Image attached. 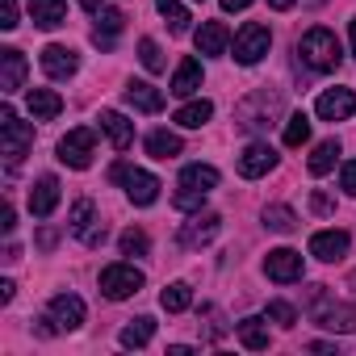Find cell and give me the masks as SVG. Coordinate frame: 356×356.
<instances>
[{"label":"cell","instance_id":"obj_1","mask_svg":"<svg viewBox=\"0 0 356 356\" xmlns=\"http://www.w3.org/2000/svg\"><path fill=\"white\" fill-rule=\"evenodd\" d=\"M298 55L306 59V67L310 72H335L339 67V38L327 30V26H314V30H306L302 34V42H298Z\"/></svg>","mask_w":356,"mask_h":356},{"label":"cell","instance_id":"obj_2","mask_svg":"<svg viewBox=\"0 0 356 356\" xmlns=\"http://www.w3.org/2000/svg\"><path fill=\"white\" fill-rule=\"evenodd\" d=\"M30 147H34V126H26V122L5 105V109H0V155H5L9 163H22Z\"/></svg>","mask_w":356,"mask_h":356},{"label":"cell","instance_id":"obj_3","mask_svg":"<svg viewBox=\"0 0 356 356\" xmlns=\"http://www.w3.org/2000/svg\"><path fill=\"white\" fill-rule=\"evenodd\" d=\"M310 310H314V323H318V327H327V331H339V335L356 331V310H352V306H343V302H335V298H327L323 289H314V293H310Z\"/></svg>","mask_w":356,"mask_h":356},{"label":"cell","instance_id":"obj_4","mask_svg":"<svg viewBox=\"0 0 356 356\" xmlns=\"http://www.w3.org/2000/svg\"><path fill=\"white\" fill-rule=\"evenodd\" d=\"M113 181L118 185H126V197L134 202V206H151L155 197H159V181H155V176L151 172H143V168H130V163H118L113 172Z\"/></svg>","mask_w":356,"mask_h":356},{"label":"cell","instance_id":"obj_5","mask_svg":"<svg viewBox=\"0 0 356 356\" xmlns=\"http://www.w3.org/2000/svg\"><path fill=\"white\" fill-rule=\"evenodd\" d=\"M138 289H143V273L134 264H109V268H101V293L109 302H126Z\"/></svg>","mask_w":356,"mask_h":356},{"label":"cell","instance_id":"obj_6","mask_svg":"<svg viewBox=\"0 0 356 356\" xmlns=\"http://www.w3.org/2000/svg\"><path fill=\"white\" fill-rule=\"evenodd\" d=\"M268 47H273V34H268V26H260V22H248V26L235 34V63L252 67V63H260V59L268 55Z\"/></svg>","mask_w":356,"mask_h":356},{"label":"cell","instance_id":"obj_7","mask_svg":"<svg viewBox=\"0 0 356 356\" xmlns=\"http://www.w3.org/2000/svg\"><path fill=\"white\" fill-rule=\"evenodd\" d=\"M92 151H97V134L88 126L80 130H67V138H59V159L67 168H88L92 163Z\"/></svg>","mask_w":356,"mask_h":356},{"label":"cell","instance_id":"obj_8","mask_svg":"<svg viewBox=\"0 0 356 356\" xmlns=\"http://www.w3.org/2000/svg\"><path fill=\"white\" fill-rule=\"evenodd\" d=\"M302 252H293V248H277V252H268L264 256V273H268V281H302Z\"/></svg>","mask_w":356,"mask_h":356},{"label":"cell","instance_id":"obj_9","mask_svg":"<svg viewBox=\"0 0 356 356\" xmlns=\"http://www.w3.org/2000/svg\"><path fill=\"white\" fill-rule=\"evenodd\" d=\"M314 109H318L323 122H343V118L356 113V92H352V88H327V92L314 101Z\"/></svg>","mask_w":356,"mask_h":356},{"label":"cell","instance_id":"obj_10","mask_svg":"<svg viewBox=\"0 0 356 356\" xmlns=\"http://www.w3.org/2000/svg\"><path fill=\"white\" fill-rule=\"evenodd\" d=\"M273 168H277V151L268 143H248L239 151V176H248V181H256V176H264Z\"/></svg>","mask_w":356,"mask_h":356},{"label":"cell","instance_id":"obj_11","mask_svg":"<svg viewBox=\"0 0 356 356\" xmlns=\"http://www.w3.org/2000/svg\"><path fill=\"white\" fill-rule=\"evenodd\" d=\"M47 318L55 323V331H76V327L84 323V302H80L76 293H55Z\"/></svg>","mask_w":356,"mask_h":356},{"label":"cell","instance_id":"obj_12","mask_svg":"<svg viewBox=\"0 0 356 356\" xmlns=\"http://www.w3.org/2000/svg\"><path fill=\"white\" fill-rule=\"evenodd\" d=\"M218 222H222V218L210 214V210H206V214H193V218L181 227V235H176V239H181L185 248H206V243L218 235Z\"/></svg>","mask_w":356,"mask_h":356},{"label":"cell","instance_id":"obj_13","mask_svg":"<svg viewBox=\"0 0 356 356\" xmlns=\"http://www.w3.org/2000/svg\"><path fill=\"white\" fill-rule=\"evenodd\" d=\"M348 231H318V235H310V256L314 260H327V264H335V260H343L348 256Z\"/></svg>","mask_w":356,"mask_h":356},{"label":"cell","instance_id":"obj_14","mask_svg":"<svg viewBox=\"0 0 356 356\" xmlns=\"http://www.w3.org/2000/svg\"><path fill=\"white\" fill-rule=\"evenodd\" d=\"M76 67H80V59H76L72 47L51 42V47L42 51V72H47L51 80H67V76H76Z\"/></svg>","mask_w":356,"mask_h":356},{"label":"cell","instance_id":"obj_15","mask_svg":"<svg viewBox=\"0 0 356 356\" xmlns=\"http://www.w3.org/2000/svg\"><path fill=\"white\" fill-rule=\"evenodd\" d=\"M55 206H59V181L55 176H38L34 189H30V214L47 218V214H55Z\"/></svg>","mask_w":356,"mask_h":356},{"label":"cell","instance_id":"obj_16","mask_svg":"<svg viewBox=\"0 0 356 356\" xmlns=\"http://www.w3.org/2000/svg\"><path fill=\"white\" fill-rule=\"evenodd\" d=\"M26 84V55L22 51H0V88L5 92H17Z\"/></svg>","mask_w":356,"mask_h":356},{"label":"cell","instance_id":"obj_17","mask_svg":"<svg viewBox=\"0 0 356 356\" xmlns=\"http://www.w3.org/2000/svg\"><path fill=\"white\" fill-rule=\"evenodd\" d=\"M126 105H134V109H143V113H159V109H163V92L151 88L147 80H130V84H126Z\"/></svg>","mask_w":356,"mask_h":356},{"label":"cell","instance_id":"obj_18","mask_svg":"<svg viewBox=\"0 0 356 356\" xmlns=\"http://www.w3.org/2000/svg\"><path fill=\"white\" fill-rule=\"evenodd\" d=\"M97 122H101V130L109 134V143H113L118 151H126V147L134 143V126H130L118 109H101V118H97Z\"/></svg>","mask_w":356,"mask_h":356},{"label":"cell","instance_id":"obj_19","mask_svg":"<svg viewBox=\"0 0 356 356\" xmlns=\"http://www.w3.org/2000/svg\"><path fill=\"white\" fill-rule=\"evenodd\" d=\"M30 17L42 30H55L67 22V0H30Z\"/></svg>","mask_w":356,"mask_h":356},{"label":"cell","instance_id":"obj_20","mask_svg":"<svg viewBox=\"0 0 356 356\" xmlns=\"http://www.w3.org/2000/svg\"><path fill=\"white\" fill-rule=\"evenodd\" d=\"M227 47H231V34L222 22H206L197 30V55H227Z\"/></svg>","mask_w":356,"mask_h":356},{"label":"cell","instance_id":"obj_21","mask_svg":"<svg viewBox=\"0 0 356 356\" xmlns=\"http://www.w3.org/2000/svg\"><path fill=\"white\" fill-rule=\"evenodd\" d=\"M30 113H34V122H51V118H59L63 113V97L59 92H51V88H30Z\"/></svg>","mask_w":356,"mask_h":356},{"label":"cell","instance_id":"obj_22","mask_svg":"<svg viewBox=\"0 0 356 356\" xmlns=\"http://www.w3.org/2000/svg\"><path fill=\"white\" fill-rule=\"evenodd\" d=\"M197 88H202V63L197 59H181V67H176V76H172V92L176 97H189Z\"/></svg>","mask_w":356,"mask_h":356},{"label":"cell","instance_id":"obj_23","mask_svg":"<svg viewBox=\"0 0 356 356\" xmlns=\"http://www.w3.org/2000/svg\"><path fill=\"white\" fill-rule=\"evenodd\" d=\"M151 335H155V318L151 314H138V318H130L122 327V348H147Z\"/></svg>","mask_w":356,"mask_h":356},{"label":"cell","instance_id":"obj_24","mask_svg":"<svg viewBox=\"0 0 356 356\" xmlns=\"http://www.w3.org/2000/svg\"><path fill=\"white\" fill-rule=\"evenodd\" d=\"M239 343L243 348H252V352H264L268 348V318H243L239 323Z\"/></svg>","mask_w":356,"mask_h":356},{"label":"cell","instance_id":"obj_25","mask_svg":"<svg viewBox=\"0 0 356 356\" xmlns=\"http://www.w3.org/2000/svg\"><path fill=\"white\" fill-rule=\"evenodd\" d=\"M147 155H151V159H172V155H181V134H172V130H151V134H147Z\"/></svg>","mask_w":356,"mask_h":356},{"label":"cell","instance_id":"obj_26","mask_svg":"<svg viewBox=\"0 0 356 356\" xmlns=\"http://www.w3.org/2000/svg\"><path fill=\"white\" fill-rule=\"evenodd\" d=\"M335 159H339V138H323L318 147H314V155H310V176H327L331 168H335Z\"/></svg>","mask_w":356,"mask_h":356},{"label":"cell","instance_id":"obj_27","mask_svg":"<svg viewBox=\"0 0 356 356\" xmlns=\"http://www.w3.org/2000/svg\"><path fill=\"white\" fill-rule=\"evenodd\" d=\"M210 118H214V105L210 101H189L185 109H176V126H185V130H202Z\"/></svg>","mask_w":356,"mask_h":356},{"label":"cell","instance_id":"obj_28","mask_svg":"<svg viewBox=\"0 0 356 356\" xmlns=\"http://www.w3.org/2000/svg\"><path fill=\"white\" fill-rule=\"evenodd\" d=\"M181 185L185 189H214L218 185V168H210V163H189L185 172H181Z\"/></svg>","mask_w":356,"mask_h":356},{"label":"cell","instance_id":"obj_29","mask_svg":"<svg viewBox=\"0 0 356 356\" xmlns=\"http://www.w3.org/2000/svg\"><path fill=\"white\" fill-rule=\"evenodd\" d=\"M159 306H163L168 314H181V310H189V306H193V289H189L185 281H172V285L159 293Z\"/></svg>","mask_w":356,"mask_h":356},{"label":"cell","instance_id":"obj_30","mask_svg":"<svg viewBox=\"0 0 356 356\" xmlns=\"http://www.w3.org/2000/svg\"><path fill=\"white\" fill-rule=\"evenodd\" d=\"M122 26H126V17H122L118 9H101L92 42H97V47H113V34H122Z\"/></svg>","mask_w":356,"mask_h":356},{"label":"cell","instance_id":"obj_31","mask_svg":"<svg viewBox=\"0 0 356 356\" xmlns=\"http://www.w3.org/2000/svg\"><path fill=\"white\" fill-rule=\"evenodd\" d=\"M155 9H159V17L168 22L172 34H185L189 30V9L181 5V0H155Z\"/></svg>","mask_w":356,"mask_h":356},{"label":"cell","instance_id":"obj_32","mask_svg":"<svg viewBox=\"0 0 356 356\" xmlns=\"http://www.w3.org/2000/svg\"><path fill=\"white\" fill-rule=\"evenodd\" d=\"M67 227H72V235H80V239H84V235L97 227V206H92V202H76V206H72Z\"/></svg>","mask_w":356,"mask_h":356},{"label":"cell","instance_id":"obj_33","mask_svg":"<svg viewBox=\"0 0 356 356\" xmlns=\"http://www.w3.org/2000/svg\"><path fill=\"white\" fill-rule=\"evenodd\" d=\"M264 227L277 231V235H289V231L298 227V214H293L289 206H268V210H264Z\"/></svg>","mask_w":356,"mask_h":356},{"label":"cell","instance_id":"obj_34","mask_svg":"<svg viewBox=\"0 0 356 356\" xmlns=\"http://www.w3.org/2000/svg\"><path fill=\"white\" fill-rule=\"evenodd\" d=\"M118 248H122V256H147L151 252V239H147V231L130 227V231L118 235Z\"/></svg>","mask_w":356,"mask_h":356},{"label":"cell","instance_id":"obj_35","mask_svg":"<svg viewBox=\"0 0 356 356\" xmlns=\"http://www.w3.org/2000/svg\"><path fill=\"white\" fill-rule=\"evenodd\" d=\"M310 138V118L306 113H289L285 118V147H302Z\"/></svg>","mask_w":356,"mask_h":356},{"label":"cell","instance_id":"obj_36","mask_svg":"<svg viewBox=\"0 0 356 356\" xmlns=\"http://www.w3.org/2000/svg\"><path fill=\"white\" fill-rule=\"evenodd\" d=\"M268 323H277V327H293L298 323V310L289 306V302H268V314H264Z\"/></svg>","mask_w":356,"mask_h":356},{"label":"cell","instance_id":"obj_37","mask_svg":"<svg viewBox=\"0 0 356 356\" xmlns=\"http://www.w3.org/2000/svg\"><path fill=\"white\" fill-rule=\"evenodd\" d=\"M138 59H143V67H147V72H163V55H159V47H155L151 38H143V42H138Z\"/></svg>","mask_w":356,"mask_h":356},{"label":"cell","instance_id":"obj_38","mask_svg":"<svg viewBox=\"0 0 356 356\" xmlns=\"http://www.w3.org/2000/svg\"><path fill=\"white\" fill-rule=\"evenodd\" d=\"M206 197H210L206 189H185V185H181V193H176L172 202H176V210H202Z\"/></svg>","mask_w":356,"mask_h":356},{"label":"cell","instance_id":"obj_39","mask_svg":"<svg viewBox=\"0 0 356 356\" xmlns=\"http://www.w3.org/2000/svg\"><path fill=\"white\" fill-rule=\"evenodd\" d=\"M0 30H17V0H0Z\"/></svg>","mask_w":356,"mask_h":356},{"label":"cell","instance_id":"obj_40","mask_svg":"<svg viewBox=\"0 0 356 356\" xmlns=\"http://www.w3.org/2000/svg\"><path fill=\"white\" fill-rule=\"evenodd\" d=\"M339 185H343V193H352V197H356V159H348V163H343Z\"/></svg>","mask_w":356,"mask_h":356},{"label":"cell","instance_id":"obj_41","mask_svg":"<svg viewBox=\"0 0 356 356\" xmlns=\"http://www.w3.org/2000/svg\"><path fill=\"white\" fill-rule=\"evenodd\" d=\"M13 227H17V214H13V206H5V210H0V231L13 235Z\"/></svg>","mask_w":356,"mask_h":356},{"label":"cell","instance_id":"obj_42","mask_svg":"<svg viewBox=\"0 0 356 356\" xmlns=\"http://www.w3.org/2000/svg\"><path fill=\"white\" fill-rule=\"evenodd\" d=\"M310 206H314L318 214H331V210H335V202H331L327 193H314V197H310Z\"/></svg>","mask_w":356,"mask_h":356},{"label":"cell","instance_id":"obj_43","mask_svg":"<svg viewBox=\"0 0 356 356\" xmlns=\"http://www.w3.org/2000/svg\"><path fill=\"white\" fill-rule=\"evenodd\" d=\"M13 293H17V285L5 277V281H0V302H13Z\"/></svg>","mask_w":356,"mask_h":356},{"label":"cell","instance_id":"obj_44","mask_svg":"<svg viewBox=\"0 0 356 356\" xmlns=\"http://www.w3.org/2000/svg\"><path fill=\"white\" fill-rule=\"evenodd\" d=\"M248 5H252V0H222V9H227V13H243Z\"/></svg>","mask_w":356,"mask_h":356},{"label":"cell","instance_id":"obj_45","mask_svg":"<svg viewBox=\"0 0 356 356\" xmlns=\"http://www.w3.org/2000/svg\"><path fill=\"white\" fill-rule=\"evenodd\" d=\"M298 0H268V9H277V13H285V9H293Z\"/></svg>","mask_w":356,"mask_h":356},{"label":"cell","instance_id":"obj_46","mask_svg":"<svg viewBox=\"0 0 356 356\" xmlns=\"http://www.w3.org/2000/svg\"><path fill=\"white\" fill-rule=\"evenodd\" d=\"M97 5L101 0H80V9H88V13H97Z\"/></svg>","mask_w":356,"mask_h":356},{"label":"cell","instance_id":"obj_47","mask_svg":"<svg viewBox=\"0 0 356 356\" xmlns=\"http://www.w3.org/2000/svg\"><path fill=\"white\" fill-rule=\"evenodd\" d=\"M348 34H352V55H356V17H352V26H348Z\"/></svg>","mask_w":356,"mask_h":356},{"label":"cell","instance_id":"obj_48","mask_svg":"<svg viewBox=\"0 0 356 356\" xmlns=\"http://www.w3.org/2000/svg\"><path fill=\"white\" fill-rule=\"evenodd\" d=\"M348 289H352V293H356V273H352V277H348Z\"/></svg>","mask_w":356,"mask_h":356}]
</instances>
